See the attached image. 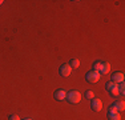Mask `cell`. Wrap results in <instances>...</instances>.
Wrapping results in <instances>:
<instances>
[{
  "instance_id": "17",
  "label": "cell",
  "mask_w": 125,
  "mask_h": 120,
  "mask_svg": "<svg viewBox=\"0 0 125 120\" xmlns=\"http://www.w3.org/2000/svg\"><path fill=\"white\" fill-rule=\"evenodd\" d=\"M3 3H4V1H3V0H0V5H1V4H3Z\"/></svg>"
},
{
  "instance_id": "12",
  "label": "cell",
  "mask_w": 125,
  "mask_h": 120,
  "mask_svg": "<svg viewBox=\"0 0 125 120\" xmlns=\"http://www.w3.org/2000/svg\"><path fill=\"white\" fill-rule=\"evenodd\" d=\"M118 85V84L117 83H115V82H112V80H111V82H109V83H106V85H105V88L106 89H108V91H111V89L112 88H115V87H117Z\"/></svg>"
},
{
  "instance_id": "11",
  "label": "cell",
  "mask_w": 125,
  "mask_h": 120,
  "mask_svg": "<svg viewBox=\"0 0 125 120\" xmlns=\"http://www.w3.org/2000/svg\"><path fill=\"white\" fill-rule=\"evenodd\" d=\"M101 68H103V63H101V61H96V63L93 64V71L100 72V71H101Z\"/></svg>"
},
{
  "instance_id": "9",
  "label": "cell",
  "mask_w": 125,
  "mask_h": 120,
  "mask_svg": "<svg viewBox=\"0 0 125 120\" xmlns=\"http://www.w3.org/2000/svg\"><path fill=\"white\" fill-rule=\"evenodd\" d=\"M111 71V64L109 63H103V68H101L100 73H108Z\"/></svg>"
},
{
  "instance_id": "18",
  "label": "cell",
  "mask_w": 125,
  "mask_h": 120,
  "mask_svg": "<svg viewBox=\"0 0 125 120\" xmlns=\"http://www.w3.org/2000/svg\"><path fill=\"white\" fill-rule=\"evenodd\" d=\"M24 120H32V119H24Z\"/></svg>"
},
{
  "instance_id": "1",
  "label": "cell",
  "mask_w": 125,
  "mask_h": 120,
  "mask_svg": "<svg viewBox=\"0 0 125 120\" xmlns=\"http://www.w3.org/2000/svg\"><path fill=\"white\" fill-rule=\"evenodd\" d=\"M67 100L71 104H77L81 101V94L79 91H71L67 94Z\"/></svg>"
},
{
  "instance_id": "6",
  "label": "cell",
  "mask_w": 125,
  "mask_h": 120,
  "mask_svg": "<svg viewBox=\"0 0 125 120\" xmlns=\"http://www.w3.org/2000/svg\"><path fill=\"white\" fill-rule=\"evenodd\" d=\"M108 116H109V120H121L120 112H118V111H115L113 108H109Z\"/></svg>"
},
{
  "instance_id": "13",
  "label": "cell",
  "mask_w": 125,
  "mask_h": 120,
  "mask_svg": "<svg viewBox=\"0 0 125 120\" xmlns=\"http://www.w3.org/2000/svg\"><path fill=\"white\" fill-rule=\"evenodd\" d=\"M109 92H111V95H112V96H116V97H117V96L120 95V91H118V85H117V87H115V88H112Z\"/></svg>"
},
{
  "instance_id": "7",
  "label": "cell",
  "mask_w": 125,
  "mask_h": 120,
  "mask_svg": "<svg viewBox=\"0 0 125 120\" xmlns=\"http://www.w3.org/2000/svg\"><path fill=\"white\" fill-rule=\"evenodd\" d=\"M55 99L59 101H62L64 99H67V92L64 89H59V91L55 92Z\"/></svg>"
},
{
  "instance_id": "10",
  "label": "cell",
  "mask_w": 125,
  "mask_h": 120,
  "mask_svg": "<svg viewBox=\"0 0 125 120\" xmlns=\"http://www.w3.org/2000/svg\"><path fill=\"white\" fill-rule=\"evenodd\" d=\"M69 65H71V68H79L80 67V60L79 59H72L69 63Z\"/></svg>"
},
{
  "instance_id": "8",
  "label": "cell",
  "mask_w": 125,
  "mask_h": 120,
  "mask_svg": "<svg viewBox=\"0 0 125 120\" xmlns=\"http://www.w3.org/2000/svg\"><path fill=\"white\" fill-rule=\"evenodd\" d=\"M113 108L115 111H118V112H121V111H124L125 109V103H124V100H120V101H116L115 104L111 107Z\"/></svg>"
},
{
  "instance_id": "2",
  "label": "cell",
  "mask_w": 125,
  "mask_h": 120,
  "mask_svg": "<svg viewBox=\"0 0 125 120\" xmlns=\"http://www.w3.org/2000/svg\"><path fill=\"white\" fill-rule=\"evenodd\" d=\"M101 79V73L97 71H91L87 73V80L89 83H97Z\"/></svg>"
},
{
  "instance_id": "4",
  "label": "cell",
  "mask_w": 125,
  "mask_h": 120,
  "mask_svg": "<svg viewBox=\"0 0 125 120\" xmlns=\"http://www.w3.org/2000/svg\"><path fill=\"white\" fill-rule=\"evenodd\" d=\"M71 72H72V68H71L69 64H62L60 67V75H61V76L67 77V76H69V75H71Z\"/></svg>"
},
{
  "instance_id": "16",
  "label": "cell",
  "mask_w": 125,
  "mask_h": 120,
  "mask_svg": "<svg viewBox=\"0 0 125 120\" xmlns=\"http://www.w3.org/2000/svg\"><path fill=\"white\" fill-rule=\"evenodd\" d=\"M10 120H20V118L17 115H11L10 116Z\"/></svg>"
},
{
  "instance_id": "14",
  "label": "cell",
  "mask_w": 125,
  "mask_h": 120,
  "mask_svg": "<svg viewBox=\"0 0 125 120\" xmlns=\"http://www.w3.org/2000/svg\"><path fill=\"white\" fill-rule=\"evenodd\" d=\"M118 91H120L121 96L125 95V85H124V83H120V85H118Z\"/></svg>"
},
{
  "instance_id": "5",
  "label": "cell",
  "mask_w": 125,
  "mask_h": 120,
  "mask_svg": "<svg viewBox=\"0 0 125 120\" xmlns=\"http://www.w3.org/2000/svg\"><path fill=\"white\" fill-rule=\"evenodd\" d=\"M124 79H125V75H124V72H116V73H113V76H112V82H115V83H124Z\"/></svg>"
},
{
  "instance_id": "3",
  "label": "cell",
  "mask_w": 125,
  "mask_h": 120,
  "mask_svg": "<svg viewBox=\"0 0 125 120\" xmlns=\"http://www.w3.org/2000/svg\"><path fill=\"white\" fill-rule=\"evenodd\" d=\"M91 108H92V111H94V112H100V111L103 109V103H101L100 99H96V97L92 99Z\"/></svg>"
},
{
  "instance_id": "15",
  "label": "cell",
  "mask_w": 125,
  "mask_h": 120,
  "mask_svg": "<svg viewBox=\"0 0 125 120\" xmlns=\"http://www.w3.org/2000/svg\"><path fill=\"white\" fill-rule=\"evenodd\" d=\"M85 97L91 99V100H92V99H94V94L92 91H87V92H85Z\"/></svg>"
}]
</instances>
